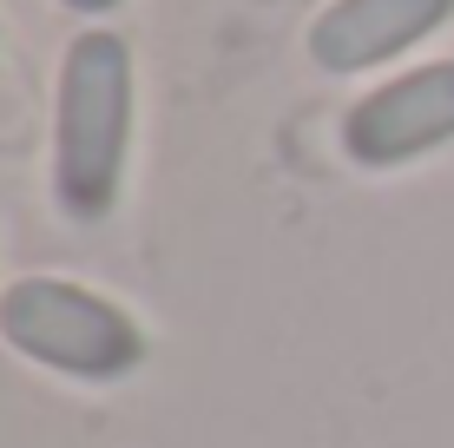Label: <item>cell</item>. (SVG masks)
Returning a JSON list of instances; mask_svg holds the SVG:
<instances>
[{
    "label": "cell",
    "mask_w": 454,
    "mask_h": 448,
    "mask_svg": "<svg viewBox=\"0 0 454 448\" xmlns=\"http://www.w3.org/2000/svg\"><path fill=\"white\" fill-rule=\"evenodd\" d=\"M59 211L106 218L125 172V132H132V53L119 34H80L59 59Z\"/></svg>",
    "instance_id": "obj_1"
},
{
    "label": "cell",
    "mask_w": 454,
    "mask_h": 448,
    "mask_svg": "<svg viewBox=\"0 0 454 448\" xmlns=\"http://www.w3.org/2000/svg\"><path fill=\"white\" fill-rule=\"evenodd\" d=\"M0 336L20 357L80 382H113L145 363L138 323L119 303H106L99 290L59 284V277H20V284L0 290Z\"/></svg>",
    "instance_id": "obj_2"
},
{
    "label": "cell",
    "mask_w": 454,
    "mask_h": 448,
    "mask_svg": "<svg viewBox=\"0 0 454 448\" xmlns=\"http://www.w3.org/2000/svg\"><path fill=\"white\" fill-rule=\"evenodd\" d=\"M454 138V59L415 67L402 80L375 86L342 119V152L356 165H402Z\"/></svg>",
    "instance_id": "obj_3"
},
{
    "label": "cell",
    "mask_w": 454,
    "mask_h": 448,
    "mask_svg": "<svg viewBox=\"0 0 454 448\" xmlns=\"http://www.w3.org/2000/svg\"><path fill=\"white\" fill-rule=\"evenodd\" d=\"M67 7H73V13H113L119 0H67Z\"/></svg>",
    "instance_id": "obj_5"
},
{
    "label": "cell",
    "mask_w": 454,
    "mask_h": 448,
    "mask_svg": "<svg viewBox=\"0 0 454 448\" xmlns=\"http://www.w3.org/2000/svg\"><path fill=\"white\" fill-rule=\"evenodd\" d=\"M454 13V0H336L309 27V59L323 73H363L395 59L402 46L434 34Z\"/></svg>",
    "instance_id": "obj_4"
}]
</instances>
